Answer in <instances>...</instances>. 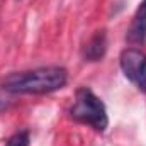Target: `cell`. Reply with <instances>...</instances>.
Returning <instances> with one entry per match:
<instances>
[{"label":"cell","mask_w":146,"mask_h":146,"mask_svg":"<svg viewBox=\"0 0 146 146\" xmlns=\"http://www.w3.org/2000/svg\"><path fill=\"white\" fill-rule=\"evenodd\" d=\"M66 82L68 72L63 66H41L9 75L2 87L10 94H49L63 88Z\"/></svg>","instance_id":"cell-1"},{"label":"cell","mask_w":146,"mask_h":146,"mask_svg":"<svg viewBox=\"0 0 146 146\" xmlns=\"http://www.w3.org/2000/svg\"><path fill=\"white\" fill-rule=\"evenodd\" d=\"M107 51V33L97 31L83 48L85 61H100Z\"/></svg>","instance_id":"cell-5"},{"label":"cell","mask_w":146,"mask_h":146,"mask_svg":"<svg viewBox=\"0 0 146 146\" xmlns=\"http://www.w3.org/2000/svg\"><path fill=\"white\" fill-rule=\"evenodd\" d=\"M126 39L134 44H143L146 41V0H143L136 9V14L133 15V22L126 34Z\"/></svg>","instance_id":"cell-4"},{"label":"cell","mask_w":146,"mask_h":146,"mask_svg":"<svg viewBox=\"0 0 146 146\" xmlns=\"http://www.w3.org/2000/svg\"><path fill=\"white\" fill-rule=\"evenodd\" d=\"M70 115L76 122L87 124L97 133H104L109 126L104 102L87 87H80L75 92V102L70 109Z\"/></svg>","instance_id":"cell-2"},{"label":"cell","mask_w":146,"mask_h":146,"mask_svg":"<svg viewBox=\"0 0 146 146\" xmlns=\"http://www.w3.org/2000/svg\"><path fill=\"white\" fill-rule=\"evenodd\" d=\"M7 146H29V133L27 131H19L15 133L9 141Z\"/></svg>","instance_id":"cell-6"},{"label":"cell","mask_w":146,"mask_h":146,"mask_svg":"<svg viewBox=\"0 0 146 146\" xmlns=\"http://www.w3.org/2000/svg\"><path fill=\"white\" fill-rule=\"evenodd\" d=\"M3 107H7V104H3V100H2V99H0V110L3 109Z\"/></svg>","instance_id":"cell-7"},{"label":"cell","mask_w":146,"mask_h":146,"mask_svg":"<svg viewBox=\"0 0 146 146\" xmlns=\"http://www.w3.org/2000/svg\"><path fill=\"white\" fill-rule=\"evenodd\" d=\"M121 70L124 76L133 82L141 92H146V54L141 49L127 48L121 53L119 58Z\"/></svg>","instance_id":"cell-3"}]
</instances>
